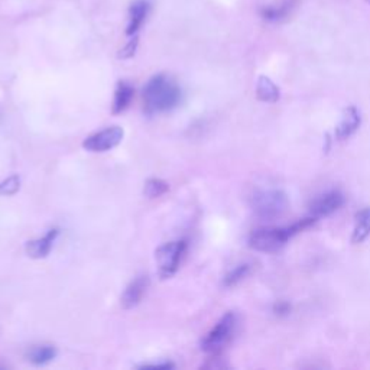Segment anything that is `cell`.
I'll list each match as a JSON object with an SVG mask.
<instances>
[{"mask_svg": "<svg viewBox=\"0 0 370 370\" xmlns=\"http://www.w3.org/2000/svg\"><path fill=\"white\" fill-rule=\"evenodd\" d=\"M181 96V88L172 78L164 74L154 75L144 88L145 110L149 115L169 112L179 105Z\"/></svg>", "mask_w": 370, "mask_h": 370, "instance_id": "1", "label": "cell"}, {"mask_svg": "<svg viewBox=\"0 0 370 370\" xmlns=\"http://www.w3.org/2000/svg\"><path fill=\"white\" fill-rule=\"evenodd\" d=\"M315 220L317 218L311 216L308 218H302L285 227H259L250 233L248 240L249 246L258 252H265V253L276 252L281 248H284L292 236H295L304 228L314 224Z\"/></svg>", "mask_w": 370, "mask_h": 370, "instance_id": "2", "label": "cell"}, {"mask_svg": "<svg viewBox=\"0 0 370 370\" xmlns=\"http://www.w3.org/2000/svg\"><path fill=\"white\" fill-rule=\"evenodd\" d=\"M253 211L262 218L280 217L288 208V197L281 190H258L250 197Z\"/></svg>", "mask_w": 370, "mask_h": 370, "instance_id": "3", "label": "cell"}, {"mask_svg": "<svg viewBox=\"0 0 370 370\" xmlns=\"http://www.w3.org/2000/svg\"><path fill=\"white\" fill-rule=\"evenodd\" d=\"M236 330V315L233 312L224 314L211 332L203 339L201 349L208 354L217 356L233 337Z\"/></svg>", "mask_w": 370, "mask_h": 370, "instance_id": "4", "label": "cell"}, {"mask_svg": "<svg viewBox=\"0 0 370 370\" xmlns=\"http://www.w3.org/2000/svg\"><path fill=\"white\" fill-rule=\"evenodd\" d=\"M185 250H187V242L185 240L169 242L157 249L155 258L159 269V276L162 280H166V278L175 275Z\"/></svg>", "mask_w": 370, "mask_h": 370, "instance_id": "5", "label": "cell"}, {"mask_svg": "<svg viewBox=\"0 0 370 370\" xmlns=\"http://www.w3.org/2000/svg\"><path fill=\"white\" fill-rule=\"evenodd\" d=\"M125 132L119 126L106 127L102 132H97L85 137L83 142V148L90 152H107L113 148H116L123 141Z\"/></svg>", "mask_w": 370, "mask_h": 370, "instance_id": "6", "label": "cell"}, {"mask_svg": "<svg viewBox=\"0 0 370 370\" xmlns=\"http://www.w3.org/2000/svg\"><path fill=\"white\" fill-rule=\"evenodd\" d=\"M344 204V196L340 191H329L317 197L311 203V214L312 217H327L336 213Z\"/></svg>", "mask_w": 370, "mask_h": 370, "instance_id": "7", "label": "cell"}, {"mask_svg": "<svg viewBox=\"0 0 370 370\" xmlns=\"http://www.w3.org/2000/svg\"><path fill=\"white\" fill-rule=\"evenodd\" d=\"M149 287V278L148 275H139L137 278L126 287L122 298H120V304L125 310H130L134 308L136 305H139V302L142 301L144 295L147 294V290Z\"/></svg>", "mask_w": 370, "mask_h": 370, "instance_id": "8", "label": "cell"}, {"mask_svg": "<svg viewBox=\"0 0 370 370\" xmlns=\"http://www.w3.org/2000/svg\"><path fill=\"white\" fill-rule=\"evenodd\" d=\"M297 5H298L297 0H282V2H280V4L262 8L260 16L266 22L280 23V22L287 21L291 16V14L297 8Z\"/></svg>", "mask_w": 370, "mask_h": 370, "instance_id": "9", "label": "cell"}, {"mask_svg": "<svg viewBox=\"0 0 370 370\" xmlns=\"http://www.w3.org/2000/svg\"><path fill=\"white\" fill-rule=\"evenodd\" d=\"M149 12H151L149 0H136V2H133L129 9V22L126 28V35L129 36L136 35V32L141 29V26L147 21Z\"/></svg>", "mask_w": 370, "mask_h": 370, "instance_id": "10", "label": "cell"}, {"mask_svg": "<svg viewBox=\"0 0 370 370\" xmlns=\"http://www.w3.org/2000/svg\"><path fill=\"white\" fill-rule=\"evenodd\" d=\"M58 233H60L58 228H51L43 238L28 242L26 246H25L28 256H31L33 259H43V258L48 256L53 246H54L56 239L58 238Z\"/></svg>", "mask_w": 370, "mask_h": 370, "instance_id": "11", "label": "cell"}, {"mask_svg": "<svg viewBox=\"0 0 370 370\" xmlns=\"http://www.w3.org/2000/svg\"><path fill=\"white\" fill-rule=\"evenodd\" d=\"M360 126V113L356 107H349L344 110L343 117L336 129V136L339 141H344L349 139Z\"/></svg>", "mask_w": 370, "mask_h": 370, "instance_id": "12", "label": "cell"}, {"mask_svg": "<svg viewBox=\"0 0 370 370\" xmlns=\"http://www.w3.org/2000/svg\"><path fill=\"white\" fill-rule=\"evenodd\" d=\"M256 96L259 100L266 102V103H275L280 99L281 92L278 85L266 75H260L258 78V84H256Z\"/></svg>", "mask_w": 370, "mask_h": 370, "instance_id": "13", "label": "cell"}, {"mask_svg": "<svg viewBox=\"0 0 370 370\" xmlns=\"http://www.w3.org/2000/svg\"><path fill=\"white\" fill-rule=\"evenodd\" d=\"M133 96H134L133 87L129 83H126V81H120L117 84V87H116V91H115L113 113L119 115V113L125 112L129 107Z\"/></svg>", "mask_w": 370, "mask_h": 370, "instance_id": "14", "label": "cell"}, {"mask_svg": "<svg viewBox=\"0 0 370 370\" xmlns=\"http://www.w3.org/2000/svg\"><path fill=\"white\" fill-rule=\"evenodd\" d=\"M370 236V208H364L356 214V224L353 230L352 242L359 245Z\"/></svg>", "mask_w": 370, "mask_h": 370, "instance_id": "15", "label": "cell"}, {"mask_svg": "<svg viewBox=\"0 0 370 370\" xmlns=\"http://www.w3.org/2000/svg\"><path fill=\"white\" fill-rule=\"evenodd\" d=\"M57 357V349L54 346H35L31 349L28 359L31 363H33L35 366H43L46 363L53 361Z\"/></svg>", "mask_w": 370, "mask_h": 370, "instance_id": "16", "label": "cell"}, {"mask_svg": "<svg viewBox=\"0 0 370 370\" xmlns=\"http://www.w3.org/2000/svg\"><path fill=\"white\" fill-rule=\"evenodd\" d=\"M168 191H169L168 182H165L164 179H159V178L148 179L145 184V189H144V194L149 199H158V197L166 194Z\"/></svg>", "mask_w": 370, "mask_h": 370, "instance_id": "17", "label": "cell"}, {"mask_svg": "<svg viewBox=\"0 0 370 370\" xmlns=\"http://www.w3.org/2000/svg\"><path fill=\"white\" fill-rule=\"evenodd\" d=\"M250 272V265L249 263H242L239 266H236L233 270H230L226 276H224V287H235L236 284H239L240 281H243L245 278L248 276V273Z\"/></svg>", "mask_w": 370, "mask_h": 370, "instance_id": "18", "label": "cell"}, {"mask_svg": "<svg viewBox=\"0 0 370 370\" xmlns=\"http://www.w3.org/2000/svg\"><path fill=\"white\" fill-rule=\"evenodd\" d=\"M21 189V178L18 175H11L5 181L0 182V196H14Z\"/></svg>", "mask_w": 370, "mask_h": 370, "instance_id": "19", "label": "cell"}, {"mask_svg": "<svg viewBox=\"0 0 370 370\" xmlns=\"http://www.w3.org/2000/svg\"><path fill=\"white\" fill-rule=\"evenodd\" d=\"M136 45H137V39L136 38H133L125 48L120 51V57L122 58H130V57H133L134 56V51H136Z\"/></svg>", "mask_w": 370, "mask_h": 370, "instance_id": "20", "label": "cell"}, {"mask_svg": "<svg viewBox=\"0 0 370 370\" xmlns=\"http://www.w3.org/2000/svg\"><path fill=\"white\" fill-rule=\"evenodd\" d=\"M290 310H291L290 304H287V302H284V301L278 302V304L275 305V311H276V314H288Z\"/></svg>", "mask_w": 370, "mask_h": 370, "instance_id": "21", "label": "cell"}, {"mask_svg": "<svg viewBox=\"0 0 370 370\" xmlns=\"http://www.w3.org/2000/svg\"><path fill=\"white\" fill-rule=\"evenodd\" d=\"M142 367L144 369H171V367H174V364L165 361V363H157V364H145Z\"/></svg>", "mask_w": 370, "mask_h": 370, "instance_id": "22", "label": "cell"}, {"mask_svg": "<svg viewBox=\"0 0 370 370\" xmlns=\"http://www.w3.org/2000/svg\"><path fill=\"white\" fill-rule=\"evenodd\" d=\"M366 2H367V4H369V5H370V0H366Z\"/></svg>", "mask_w": 370, "mask_h": 370, "instance_id": "23", "label": "cell"}]
</instances>
